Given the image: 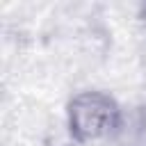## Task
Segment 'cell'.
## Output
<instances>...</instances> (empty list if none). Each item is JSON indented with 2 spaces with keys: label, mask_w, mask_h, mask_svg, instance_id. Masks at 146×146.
<instances>
[{
  "label": "cell",
  "mask_w": 146,
  "mask_h": 146,
  "mask_svg": "<svg viewBox=\"0 0 146 146\" xmlns=\"http://www.w3.org/2000/svg\"><path fill=\"white\" fill-rule=\"evenodd\" d=\"M123 125L119 100L103 89H82L66 100V132L78 146L112 139Z\"/></svg>",
  "instance_id": "cell-1"
},
{
  "label": "cell",
  "mask_w": 146,
  "mask_h": 146,
  "mask_svg": "<svg viewBox=\"0 0 146 146\" xmlns=\"http://www.w3.org/2000/svg\"><path fill=\"white\" fill-rule=\"evenodd\" d=\"M135 125H137V135L146 144V100H141L137 112H135Z\"/></svg>",
  "instance_id": "cell-2"
},
{
  "label": "cell",
  "mask_w": 146,
  "mask_h": 146,
  "mask_svg": "<svg viewBox=\"0 0 146 146\" xmlns=\"http://www.w3.org/2000/svg\"><path fill=\"white\" fill-rule=\"evenodd\" d=\"M139 18L144 21V25H146V5H141L139 7Z\"/></svg>",
  "instance_id": "cell-3"
}]
</instances>
